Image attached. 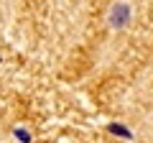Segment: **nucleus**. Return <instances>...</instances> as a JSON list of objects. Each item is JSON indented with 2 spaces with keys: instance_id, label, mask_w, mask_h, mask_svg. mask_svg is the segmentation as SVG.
I'll use <instances>...</instances> for the list:
<instances>
[{
  "instance_id": "f257e3e1",
  "label": "nucleus",
  "mask_w": 153,
  "mask_h": 143,
  "mask_svg": "<svg viewBox=\"0 0 153 143\" xmlns=\"http://www.w3.org/2000/svg\"><path fill=\"white\" fill-rule=\"evenodd\" d=\"M130 18H133V8H130V3L128 0H117V3H112V8H110V13H107V23H110V28H125L128 23H130Z\"/></svg>"
},
{
  "instance_id": "f03ea898",
  "label": "nucleus",
  "mask_w": 153,
  "mask_h": 143,
  "mask_svg": "<svg viewBox=\"0 0 153 143\" xmlns=\"http://www.w3.org/2000/svg\"><path fill=\"white\" fill-rule=\"evenodd\" d=\"M110 133H115V136H123V138H130V130H125L123 125H110Z\"/></svg>"
}]
</instances>
